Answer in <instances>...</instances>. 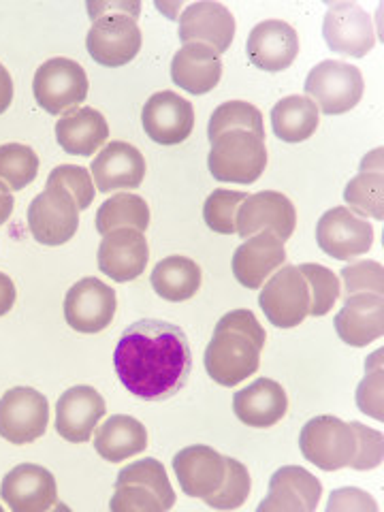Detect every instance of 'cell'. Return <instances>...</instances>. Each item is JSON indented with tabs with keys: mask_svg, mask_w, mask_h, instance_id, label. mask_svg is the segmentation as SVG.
Instances as JSON below:
<instances>
[{
	"mask_svg": "<svg viewBox=\"0 0 384 512\" xmlns=\"http://www.w3.org/2000/svg\"><path fill=\"white\" fill-rule=\"evenodd\" d=\"M114 363L120 382L133 395L163 402L186 387L192 352L178 325L143 318L122 333Z\"/></svg>",
	"mask_w": 384,
	"mask_h": 512,
	"instance_id": "1",
	"label": "cell"
},
{
	"mask_svg": "<svg viewBox=\"0 0 384 512\" xmlns=\"http://www.w3.org/2000/svg\"><path fill=\"white\" fill-rule=\"evenodd\" d=\"M267 333L250 310L224 314L205 348V370L222 387H237L256 374Z\"/></svg>",
	"mask_w": 384,
	"mask_h": 512,
	"instance_id": "2",
	"label": "cell"
},
{
	"mask_svg": "<svg viewBox=\"0 0 384 512\" xmlns=\"http://www.w3.org/2000/svg\"><path fill=\"white\" fill-rule=\"evenodd\" d=\"M207 167L218 182L254 184L267 167L265 141L244 128H233L212 139Z\"/></svg>",
	"mask_w": 384,
	"mask_h": 512,
	"instance_id": "3",
	"label": "cell"
},
{
	"mask_svg": "<svg viewBox=\"0 0 384 512\" xmlns=\"http://www.w3.org/2000/svg\"><path fill=\"white\" fill-rule=\"evenodd\" d=\"M139 3H124L118 13H103L92 18L86 37L88 54L103 67H124L141 50V30L137 26Z\"/></svg>",
	"mask_w": 384,
	"mask_h": 512,
	"instance_id": "4",
	"label": "cell"
},
{
	"mask_svg": "<svg viewBox=\"0 0 384 512\" xmlns=\"http://www.w3.org/2000/svg\"><path fill=\"white\" fill-rule=\"evenodd\" d=\"M301 455L312 466L335 472L348 468L357 455V434L350 423H344L338 416H314L303 425L299 434Z\"/></svg>",
	"mask_w": 384,
	"mask_h": 512,
	"instance_id": "5",
	"label": "cell"
},
{
	"mask_svg": "<svg viewBox=\"0 0 384 512\" xmlns=\"http://www.w3.org/2000/svg\"><path fill=\"white\" fill-rule=\"evenodd\" d=\"M303 90L325 116H342L361 103L365 82L363 73L352 64L325 60L308 73Z\"/></svg>",
	"mask_w": 384,
	"mask_h": 512,
	"instance_id": "6",
	"label": "cell"
},
{
	"mask_svg": "<svg viewBox=\"0 0 384 512\" xmlns=\"http://www.w3.org/2000/svg\"><path fill=\"white\" fill-rule=\"evenodd\" d=\"M88 88V75L82 64L62 56L43 62L32 82L35 101L52 116L77 109L86 101Z\"/></svg>",
	"mask_w": 384,
	"mask_h": 512,
	"instance_id": "7",
	"label": "cell"
},
{
	"mask_svg": "<svg viewBox=\"0 0 384 512\" xmlns=\"http://www.w3.org/2000/svg\"><path fill=\"white\" fill-rule=\"evenodd\" d=\"M310 284L301 269L286 265L276 271L261 291L259 306L267 320L278 329H293L310 316Z\"/></svg>",
	"mask_w": 384,
	"mask_h": 512,
	"instance_id": "8",
	"label": "cell"
},
{
	"mask_svg": "<svg viewBox=\"0 0 384 512\" xmlns=\"http://www.w3.org/2000/svg\"><path fill=\"white\" fill-rule=\"evenodd\" d=\"M79 207L67 190L47 184L28 205V229L43 246H62L77 233Z\"/></svg>",
	"mask_w": 384,
	"mask_h": 512,
	"instance_id": "9",
	"label": "cell"
},
{
	"mask_svg": "<svg viewBox=\"0 0 384 512\" xmlns=\"http://www.w3.org/2000/svg\"><path fill=\"white\" fill-rule=\"evenodd\" d=\"M50 423V404L43 393L15 387L0 397V436L11 444L39 440Z\"/></svg>",
	"mask_w": 384,
	"mask_h": 512,
	"instance_id": "10",
	"label": "cell"
},
{
	"mask_svg": "<svg viewBox=\"0 0 384 512\" xmlns=\"http://www.w3.org/2000/svg\"><path fill=\"white\" fill-rule=\"evenodd\" d=\"M316 242L331 259L352 261L370 252L374 244V227L340 205L320 216L316 224Z\"/></svg>",
	"mask_w": 384,
	"mask_h": 512,
	"instance_id": "11",
	"label": "cell"
},
{
	"mask_svg": "<svg viewBox=\"0 0 384 512\" xmlns=\"http://www.w3.org/2000/svg\"><path fill=\"white\" fill-rule=\"evenodd\" d=\"M297 227V212L293 201L282 192L263 190L248 195L239 205L235 218V233L248 239L261 231L274 233L282 242H288Z\"/></svg>",
	"mask_w": 384,
	"mask_h": 512,
	"instance_id": "12",
	"label": "cell"
},
{
	"mask_svg": "<svg viewBox=\"0 0 384 512\" xmlns=\"http://www.w3.org/2000/svg\"><path fill=\"white\" fill-rule=\"evenodd\" d=\"M116 291L99 278H84L64 297V318L79 333H99L116 316Z\"/></svg>",
	"mask_w": 384,
	"mask_h": 512,
	"instance_id": "13",
	"label": "cell"
},
{
	"mask_svg": "<svg viewBox=\"0 0 384 512\" xmlns=\"http://www.w3.org/2000/svg\"><path fill=\"white\" fill-rule=\"evenodd\" d=\"M329 50L348 58H363L374 50L376 32L370 13L355 3H335L323 20Z\"/></svg>",
	"mask_w": 384,
	"mask_h": 512,
	"instance_id": "14",
	"label": "cell"
},
{
	"mask_svg": "<svg viewBox=\"0 0 384 512\" xmlns=\"http://www.w3.org/2000/svg\"><path fill=\"white\" fill-rule=\"evenodd\" d=\"M141 124L146 135L160 146H178L192 135L195 109L180 94L163 90L143 105Z\"/></svg>",
	"mask_w": 384,
	"mask_h": 512,
	"instance_id": "15",
	"label": "cell"
},
{
	"mask_svg": "<svg viewBox=\"0 0 384 512\" xmlns=\"http://www.w3.org/2000/svg\"><path fill=\"white\" fill-rule=\"evenodd\" d=\"M246 54L256 69L269 73L286 71L299 54L297 30L282 20H265L256 24L250 30Z\"/></svg>",
	"mask_w": 384,
	"mask_h": 512,
	"instance_id": "16",
	"label": "cell"
},
{
	"mask_svg": "<svg viewBox=\"0 0 384 512\" xmlns=\"http://www.w3.org/2000/svg\"><path fill=\"white\" fill-rule=\"evenodd\" d=\"M56 478L35 463H20L0 485V498L13 512H43L56 502Z\"/></svg>",
	"mask_w": 384,
	"mask_h": 512,
	"instance_id": "17",
	"label": "cell"
},
{
	"mask_svg": "<svg viewBox=\"0 0 384 512\" xmlns=\"http://www.w3.org/2000/svg\"><path fill=\"white\" fill-rule=\"evenodd\" d=\"M105 414V399L103 395L79 384L69 391H64L56 404V431L60 438L73 444L88 442L94 434L96 425Z\"/></svg>",
	"mask_w": 384,
	"mask_h": 512,
	"instance_id": "18",
	"label": "cell"
},
{
	"mask_svg": "<svg viewBox=\"0 0 384 512\" xmlns=\"http://www.w3.org/2000/svg\"><path fill=\"white\" fill-rule=\"evenodd\" d=\"M150 259L148 239L137 229H118L103 235L99 269L114 282H131L146 271Z\"/></svg>",
	"mask_w": 384,
	"mask_h": 512,
	"instance_id": "19",
	"label": "cell"
},
{
	"mask_svg": "<svg viewBox=\"0 0 384 512\" xmlns=\"http://www.w3.org/2000/svg\"><path fill=\"white\" fill-rule=\"evenodd\" d=\"M173 472L188 498L205 500L207 495H214L220 489L227 474V461L214 448L195 444L182 448L173 457Z\"/></svg>",
	"mask_w": 384,
	"mask_h": 512,
	"instance_id": "20",
	"label": "cell"
},
{
	"mask_svg": "<svg viewBox=\"0 0 384 512\" xmlns=\"http://www.w3.org/2000/svg\"><path fill=\"white\" fill-rule=\"evenodd\" d=\"M180 41L203 43L218 54H224L231 47L235 37V18L231 11L220 3H195L188 5L180 15Z\"/></svg>",
	"mask_w": 384,
	"mask_h": 512,
	"instance_id": "21",
	"label": "cell"
},
{
	"mask_svg": "<svg viewBox=\"0 0 384 512\" xmlns=\"http://www.w3.org/2000/svg\"><path fill=\"white\" fill-rule=\"evenodd\" d=\"M94 188L114 192L122 188H139L146 178V158L126 141H111L90 165Z\"/></svg>",
	"mask_w": 384,
	"mask_h": 512,
	"instance_id": "22",
	"label": "cell"
},
{
	"mask_svg": "<svg viewBox=\"0 0 384 512\" xmlns=\"http://www.w3.org/2000/svg\"><path fill=\"white\" fill-rule=\"evenodd\" d=\"M284 261L286 250L282 239H278L269 231H261L248 237L246 242L235 250L231 267L233 276L239 284L250 288V291H256L271 274H276L284 265Z\"/></svg>",
	"mask_w": 384,
	"mask_h": 512,
	"instance_id": "23",
	"label": "cell"
},
{
	"mask_svg": "<svg viewBox=\"0 0 384 512\" xmlns=\"http://www.w3.org/2000/svg\"><path fill=\"white\" fill-rule=\"evenodd\" d=\"M323 487L320 480L301 466H284L269 480V495L259 512H314Z\"/></svg>",
	"mask_w": 384,
	"mask_h": 512,
	"instance_id": "24",
	"label": "cell"
},
{
	"mask_svg": "<svg viewBox=\"0 0 384 512\" xmlns=\"http://www.w3.org/2000/svg\"><path fill=\"white\" fill-rule=\"evenodd\" d=\"M340 340L348 346L363 348L382 338L384 301L376 293H357L344 297V308L333 320Z\"/></svg>",
	"mask_w": 384,
	"mask_h": 512,
	"instance_id": "25",
	"label": "cell"
},
{
	"mask_svg": "<svg viewBox=\"0 0 384 512\" xmlns=\"http://www.w3.org/2000/svg\"><path fill=\"white\" fill-rule=\"evenodd\" d=\"M233 410L248 427L267 429L280 423L288 412V397L282 384L269 378H256L250 387L235 393Z\"/></svg>",
	"mask_w": 384,
	"mask_h": 512,
	"instance_id": "26",
	"label": "cell"
},
{
	"mask_svg": "<svg viewBox=\"0 0 384 512\" xmlns=\"http://www.w3.org/2000/svg\"><path fill=\"white\" fill-rule=\"evenodd\" d=\"M222 77L220 54L203 43H186L173 56L171 79L182 90L201 96L212 92Z\"/></svg>",
	"mask_w": 384,
	"mask_h": 512,
	"instance_id": "27",
	"label": "cell"
},
{
	"mask_svg": "<svg viewBox=\"0 0 384 512\" xmlns=\"http://www.w3.org/2000/svg\"><path fill=\"white\" fill-rule=\"evenodd\" d=\"M109 137V126L101 111L92 107H77L62 114L56 122V139L60 148L73 156H90Z\"/></svg>",
	"mask_w": 384,
	"mask_h": 512,
	"instance_id": "28",
	"label": "cell"
},
{
	"mask_svg": "<svg viewBox=\"0 0 384 512\" xmlns=\"http://www.w3.org/2000/svg\"><path fill=\"white\" fill-rule=\"evenodd\" d=\"M148 431L141 421L128 414L109 416L103 427L96 429L94 448L105 461L120 463L146 451Z\"/></svg>",
	"mask_w": 384,
	"mask_h": 512,
	"instance_id": "29",
	"label": "cell"
},
{
	"mask_svg": "<svg viewBox=\"0 0 384 512\" xmlns=\"http://www.w3.org/2000/svg\"><path fill=\"white\" fill-rule=\"evenodd\" d=\"M344 201L352 214L384 218V175H382V148L363 158L361 171L344 190Z\"/></svg>",
	"mask_w": 384,
	"mask_h": 512,
	"instance_id": "30",
	"label": "cell"
},
{
	"mask_svg": "<svg viewBox=\"0 0 384 512\" xmlns=\"http://www.w3.org/2000/svg\"><path fill=\"white\" fill-rule=\"evenodd\" d=\"M201 267L188 256H167L152 271V288L158 297L180 303L197 295L201 288Z\"/></svg>",
	"mask_w": 384,
	"mask_h": 512,
	"instance_id": "31",
	"label": "cell"
},
{
	"mask_svg": "<svg viewBox=\"0 0 384 512\" xmlns=\"http://www.w3.org/2000/svg\"><path fill=\"white\" fill-rule=\"evenodd\" d=\"M320 122L318 107L308 96H286L271 109V128L284 143H301L310 139Z\"/></svg>",
	"mask_w": 384,
	"mask_h": 512,
	"instance_id": "32",
	"label": "cell"
},
{
	"mask_svg": "<svg viewBox=\"0 0 384 512\" xmlns=\"http://www.w3.org/2000/svg\"><path fill=\"white\" fill-rule=\"evenodd\" d=\"M148 227L150 207L139 195H131V192H118L96 212V231L101 235L118 229H137L143 233Z\"/></svg>",
	"mask_w": 384,
	"mask_h": 512,
	"instance_id": "33",
	"label": "cell"
},
{
	"mask_svg": "<svg viewBox=\"0 0 384 512\" xmlns=\"http://www.w3.org/2000/svg\"><path fill=\"white\" fill-rule=\"evenodd\" d=\"M39 156L24 143L0 146V184L9 190H24L37 180Z\"/></svg>",
	"mask_w": 384,
	"mask_h": 512,
	"instance_id": "34",
	"label": "cell"
},
{
	"mask_svg": "<svg viewBox=\"0 0 384 512\" xmlns=\"http://www.w3.org/2000/svg\"><path fill=\"white\" fill-rule=\"evenodd\" d=\"M233 128H244V131L259 135L261 139L265 137L263 114L252 103L246 101H229L216 107L210 118V126H207V137L212 141L222 133L233 131Z\"/></svg>",
	"mask_w": 384,
	"mask_h": 512,
	"instance_id": "35",
	"label": "cell"
},
{
	"mask_svg": "<svg viewBox=\"0 0 384 512\" xmlns=\"http://www.w3.org/2000/svg\"><path fill=\"white\" fill-rule=\"evenodd\" d=\"M124 483H139V485L150 487L158 495L160 502H163L165 510H169L175 504V493L169 483L167 470L163 463L152 459V457L135 461V463H131V466H126L118 474V480H116V485H124Z\"/></svg>",
	"mask_w": 384,
	"mask_h": 512,
	"instance_id": "36",
	"label": "cell"
},
{
	"mask_svg": "<svg viewBox=\"0 0 384 512\" xmlns=\"http://www.w3.org/2000/svg\"><path fill=\"white\" fill-rule=\"evenodd\" d=\"M299 269L310 284V295H312L310 316H325L335 306V301L340 299V293H342L338 274L331 271L329 267L316 265V263L299 265Z\"/></svg>",
	"mask_w": 384,
	"mask_h": 512,
	"instance_id": "37",
	"label": "cell"
},
{
	"mask_svg": "<svg viewBox=\"0 0 384 512\" xmlns=\"http://www.w3.org/2000/svg\"><path fill=\"white\" fill-rule=\"evenodd\" d=\"M246 197L248 192L242 190H214L203 205V218L207 227L220 235H233L237 210L246 201Z\"/></svg>",
	"mask_w": 384,
	"mask_h": 512,
	"instance_id": "38",
	"label": "cell"
},
{
	"mask_svg": "<svg viewBox=\"0 0 384 512\" xmlns=\"http://www.w3.org/2000/svg\"><path fill=\"white\" fill-rule=\"evenodd\" d=\"M224 461H227V474H224L222 485L214 495H207L205 502L212 508L233 510L246 504L252 483L244 463H239L231 457H224Z\"/></svg>",
	"mask_w": 384,
	"mask_h": 512,
	"instance_id": "39",
	"label": "cell"
},
{
	"mask_svg": "<svg viewBox=\"0 0 384 512\" xmlns=\"http://www.w3.org/2000/svg\"><path fill=\"white\" fill-rule=\"evenodd\" d=\"M382 350L372 352L365 363V376L357 387V406L376 421L384 419L382 412Z\"/></svg>",
	"mask_w": 384,
	"mask_h": 512,
	"instance_id": "40",
	"label": "cell"
},
{
	"mask_svg": "<svg viewBox=\"0 0 384 512\" xmlns=\"http://www.w3.org/2000/svg\"><path fill=\"white\" fill-rule=\"evenodd\" d=\"M47 184L52 186H60L69 192V195L75 199L79 212H84L90 207V203L94 201L96 188L92 182L90 171H86L84 167L77 165H60L56 167L50 178H47Z\"/></svg>",
	"mask_w": 384,
	"mask_h": 512,
	"instance_id": "41",
	"label": "cell"
},
{
	"mask_svg": "<svg viewBox=\"0 0 384 512\" xmlns=\"http://www.w3.org/2000/svg\"><path fill=\"white\" fill-rule=\"evenodd\" d=\"M109 508L114 512H163L165 506L158 495L139 483H124L116 485L114 498L109 502Z\"/></svg>",
	"mask_w": 384,
	"mask_h": 512,
	"instance_id": "42",
	"label": "cell"
},
{
	"mask_svg": "<svg viewBox=\"0 0 384 512\" xmlns=\"http://www.w3.org/2000/svg\"><path fill=\"white\" fill-rule=\"evenodd\" d=\"M384 271L382 265L376 261H359L355 265H348L342 269L344 280V297L357 295V293H376L382 295L384 291Z\"/></svg>",
	"mask_w": 384,
	"mask_h": 512,
	"instance_id": "43",
	"label": "cell"
},
{
	"mask_svg": "<svg viewBox=\"0 0 384 512\" xmlns=\"http://www.w3.org/2000/svg\"><path fill=\"white\" fill-rule=\"evenodd\" d=\"M352 429L357 434V455L355 459L350 461L352 470H374L382 463V455H384V440L382 434L376 429H370L367 425L361 423H350Z\"/></svg>",
	"mask_w": 384,
	"mask_h": 512,
	"instance_id": "44",
	"label": "cell"
},
{
	"mask_svg": "<svg viewBox=\"0 0 384 512\" xmlns=\"http://www.w3.org/2000/svg\"><path fill=\"white\" fill-rule=\"evenodd\" d=\"M327 510L329 512H335V510H367V512H378V506L376 502L370 498V493H365L361 489H355V487H344V489H335L331 493V500L327 504Z\"/></svg>",
	"mask_w": 384,
	"mask_h": 512,
	"instance_id": "45",
	"label": "cell"
},
{
	"mask_svg": "<svg viewBox=\"0 0 384 512\" xmlns=\"http://www.w3.org/2000/svg\"><path fill=\"white\" fill-rule=\"evenodd\" d=\"M15 297H18V291H15L13 280L7 274H0V316L11 312L15 306Z\"/></svg>",
	"mask_w": 384,
	"mask_h": 512,
	"instance_id": "46",
	"label": "cell"
},
{
	"mask_svg": "<svg viewBox=\"0 0 384 512\" xmlns=\"http://www.w3.org/2000/svg\"><path fill=\"white\" fill-rule=\"evenodd\" d=\"M11 103H13V79L5 69V64L0 62V114H5Z\"/></svg>",
	"mask_w": 384,
	"mask_h": 512,
	"instance_id": "47",
	"label": "cell"
},
{
	"mask_svg": "<svg viewBox=\"0 0 384 512\" xmlns=\"http://www.w3.org/2000/svg\"><path fill=\"white\" fill-rule=\"evenodd\" d=\"M13 205H15V201H13L11 190L5 184H0V227H3V224L9 220V216L13 212Z\"/></svg>",
	"mask_w": 384,
	"mask_h": 512,
	"instance_id": "48",
	"label": "cell"
}]
</instances>
